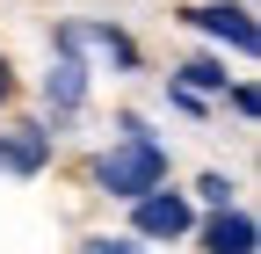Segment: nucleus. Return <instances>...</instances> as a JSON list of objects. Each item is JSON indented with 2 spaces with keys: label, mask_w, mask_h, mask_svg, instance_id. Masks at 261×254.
Wrapping results in <instances>:
<instances>
[{
  "label": "nucleus",
  "mask_w": 261,
  "mask_h": 254,
  "mask_svg": "<svg viewBox=\"0 0 261 254\" xmlns=\"http://www.w3.org/2000/svg\"><path fill=\"white\" fill-rule=\"evenodd\" d=\"M203 254H254V218L247 211H218L203 225Z\"/></svg>",
  "instance_id": "5"
},
{
  "label": "nucleus",
  "mask_w": 261,
  "mask_h": 254,
  "mask_svg": "<svg viewBox=\"0 0 261 254\" xmlns=\"http://www.w3.org/2000/svg\"><path fill=\"white\" fill-rule=\"evenodd\" d=\"M196 29H211L218 44H232V51H247V58H254V44H261V29L247 22V8H225V0H218V8H196Z\"/></svg>",
  "instance_id": "4"
},
{
  "label": "nucleus",
  "mask_w": 261,
  "mask_h": 254,
  "mask_svg": "<svg viewBox=\"0 0 261 254\" xmlns=\"http://www.w3.org/2000/svg\"><path fill=\"white\" fill-rule=\"evenodd\" d=\"M58 44H65V58H58V66H51V109H80L87 102V66H80V22H65L58 29Z\"/></svg>",
  "instance_id": "2"
},
{
  "label": "nucleus",
  "mask_w": 261,
  "mask_h": 254,
  "mask_svg": "<svg viewBox=\"0 0 261 254\" xmlns=\"http://www.w3.org/2000/svg\"><path fill=\"white\" fill-rule=\"evenodd\" d=\"M174 233H189V204L174 196V189L167 196H160V189L138 196V240H174Z\"/></svg>",
  "instance_id": "3"
},
{
  "label": "nucleus",
  "mask_w": 261,
  "mask_h": 254,
  "mask_svg": "<svg viewBox=\"0 0 261 254\" xmlns=\"http://www.w3.org/2000/svg\"><path fill=\"white\" fill-rule=\"evenodd\" d=\"M181 87L196 94V87H225V66H218V58H189V66H181Z\"/></svg>",
  "instance_id": "7"
},
{
  "label": "nucleus",
  "mask_w": 261,
  "mask_h": 254,
  "mask_svg": "<svg viewBox=\"0 0 261 254\" xmlns=\"http://www.w3.org/2000/svg\"><path fill=\"white\" fill-rule=\"evenodd\" d=\"M116 131H123V145H109V153H102L94 182H102L109 196H130V204H138V196H152V189L167 182V145H160L138 116H123Z\"/></svg>",
  "instance_id": "1"
},
{
  "label": "nucleus",
  "mask_w": 261,
  "mask_h": 254,
  "mask_svg": "<svg viewBox=\"0 0 261 254\" xmlns=\"http://www.w3.org/2000/svg\"><path fill=\"white\" fill-rule=\"evenodd\" d=\"M44 160H51V131H37V123L15 131V138H0V167L8 174H37Z\"/></svg>",
  "instance_id": "6"
},
{
  "label": "nucleus",
  "mask_w": 261,
  "mask_h": 254,
  "mask_svg": "<svg viewBox=\"0 0 261 254\" xmlns=\"http://www.w3.org/2000/svg\"><path fill=\"white\" fill-rule=\"evenodd\" d=\"M196 196H203L211 211H232V182H225V174H203V182H196Z\"/></svg>",
  "instance_id": "8"
},
{
  "label": "nucleus",
  "mask_w": 261,
  "mask_h": 254,
  "mask_svg": "<svg viewBox=\"0 0 261 254\" xmlns=\"http://www.w3.org/2000/svg\"><path fill=\"white\" fill-rule=\"evenodd\" d=\"M87 254H138V240H109L102 233V240H87Z\"/></svg>",
  "instance_id": "9"
},
{
  "label": "nucleus",
  "mask_w": 261,
  "mask_h": 254,
  "mask_svg": "<svg viewBox=\"0 0 261 254\" xmlns=\"http://www.w3.org/2000/svg\"><path fill=\"white\" fill-rule=\"evenodd\" d=\"M8 94H15V73H8V58H0V102H8Z\"/></svg>",
  "instance_id": "10"
}]
</instances>
